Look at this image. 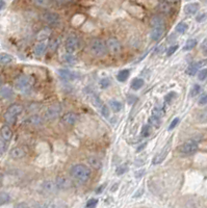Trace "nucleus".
I'll return each instance as SVG.
<instances>
[{"label":"nucleus","instance_id":"nucleus-1","mask_svg":"<svg viewBox=\"0 0 207 208\" xmlns=\"http://www.w3.org/2000/svg\"><path fill=\"white\" fill-rule=\"evenodd\" d=\"M71 176L78 182H87L91 176V171L84 165H75L71 169Z\"/></svg>","mask_w":207,"mask_h":208},{"label":"nucleus","instance_id":"nucleus-2","mask_svg":"<svg viewBox=\"0 0 207 208\" xmlns=\"http://www.w3.org/2000/svg\"><path fill=\"white\" fill-rule=\"evenodd\" d=\"M90 51L94 56H103L107 51L105 42L100 39H94L90 43Z\"/></svg>","mask_w":207,"mask_h":208},{"label":"nucleus","instance_id":"nucleus-3","mask_svg":"<svg viewBox=\"0 0 207 208\" xmlns=\"http://www.w3.org/2000/svg\"><path fill=\"white\" fill-rule=\"evenodd\" d=\"M15 89L21 93L27 92L28 90H30L31 85H32V80L30 77L25 76V75H21V76L17 77L14 81Z\"/></svg>","mask_w":207,"mask_h":208},{"label":"nucleus","instance_id":"nucleus-4","mask_svg":"<svg viewBox=\"0 0 207 208\" xmlns=\"http://www.w3.org/2000/svg\"><path fill=\"white\" fill-rule=\"evenodd\" d=\"M65 47H66V51L67 53H75L77 51V49L79 48V40L77 39V36H70L67 38L66 40V44H65Z\"/></svg>","mask_w":207,"mask_h":208},{"label":"nucleus","instance_id":"nucleus-5","mask_svg":"<svg viewBox=\"0 0 207 208\" xmlns=\"http://www.w3.org/2000/svg\"><path fill=\"white\" fill-rule=\"evenodd\" d=\"M60 112H62V107H60V105L54 104V105H51V106L47 107V109L44 111V117H45V119H47V120H54L59 117Z\"/></svg>","mask_w":207,"mask_h":208},{"label":"nucleus","instance_id":"nucleus-6","mask_svg":"<svg viewBox=\"0 0 207 208\" xmlns=\"http://www.w3.org/2000/svg\"><path fill=\"white\" fill-rule=\"evenodd\" d=\"M106 48L111 54H119L122 50L121 43L119 42L118 39L116 38H109L106 41Z\"/></svg>","mask_w":207,"mask_h":208},{"label":"nucleus","instance_id":"nucleus-7","mask_svg":"<svg viewBox=\"0 0 207 208\" xmlns=\"http://www.w3.org/2000/svg\"><path fill=\"white\" fill-rule=\"evenodd\" d=\"M179 152L186 154V155H191V154H194L198 150V144L194 141H188L186 143H184L183 145H181L178 148Z\"/></svg>","mask_w":207,"mask_h":208},{"label":"nucleus","instance_id":"nucleus-8","mask_svg":"<svg viewBox=\"0 0 207 208\" xmlns=\"http://www.w3.org/2000/svg\"><path fill=\"white\" fill-rule=\"evenodd\" d=\"M42 19L45 23L49 24V25H57L60 20L59 16L53 12H45L42 15Z\"/></svg>","mask_w":207,"mask_h":208},{"label":"nucleus","instance_id":"nucleus-9","mask_svg":"<svg viewBox=\"0 0 207 208\" xmlns=\"http://www.w3.org/2000/svg\"><path fill=\"white\" fill-rule=\"evenodd\" d=\"M55 182H56L58 189L60 190L68 189V188L72 186V180L69 177H67V176H58L55 179Z\"/></svg>","mask_w":207,"mask_h":208},{"label":"nucleus","instance_id":"nucleus-10","mask_svg":"<svg viewBox=\"0 0 207 208\" xmlns=\"http://www.w3.org/2000/svg\"><path fill=\"white\" fill-rule=\"evenodd\" d=\"M206 65H207V60H202L197 63H192V65L186 69V74L191 75V76H194V75L197 73V71L200 69V68L205 67Z\"/></svg>","mask_w":207,"mask_h":208},{"label":"nucleus","instance_id":"nucleus-11","mask_svg":"<svg viewBox=\"0 0 207 208\" xmlns=\"http://www.w3.org/2000/svg\"><path fill=\"white\" fill-rule=\"evenodd\" d=\"M42 189L44 193H46V194H54L55 192H57L58 187H57L55 181L47 180L42 184Z\"/></svg>","mask_w":207,"mask_h":208},{"label":"nucleus","instance_id":"nucleus-12","mask_svg":"<svg viewBox=\"0 0 207 208\" xmlns=\"http://www.w3.org/2000/svg\"><path fill=\"white\" fill-rule=\"evenodd\" d=\"M169 151H170V144H168V145L165 146V148L154 157V159H153V161H152L153 165H159V163H161L165 158L167 157Z\"/></svg>","mask_w":207,"mask_h":208},{"label":"nucleus","instance_id":"nucleus-13","mask_svg":"<svg viewBox=\"0 0 207 208\" xmlns=\"http://www.w3.org/2000/svg\"><path fill=\"white\" fill-rule=\"evenodd\" d=\"M77 119H78V117H77V114H74V112H67V114H65L64 116L62 117L63 123L66 125H69V126L74 125L76 123Z\"/></svg>","mask_w":207,"mask_h":208},{"label":"nucleus","instance_id":"nucleus-14","mask_svg":"<svg viewBox=\"0 0 207 208\" xmlns=\"http://www.w3.org/2000/svg\"><path fill=\"white\" fill-rule=\"evenodd\" d=\"M26 155V151L22 147H15L9 151V156L14 159H20Z\"/></svg>","mask_w":207,"mask_h":208},{"label":"nucleus","instance_id":"nucleus-15","mask_svg":"<svg viewBox=\"0 0 207 208\" xmlns=\"http://www.w3.org/2000/svg\"><path fill=\"white\" fill-rule=\"evenodd\" d=\"M25 123L29 125V126H41L44 123V120L40 116H38V114H32V116L28 117L26 119Z\"/></svg>","mask_w":207,"mask_h":208},{"label":"nucleus","instance_id":"nucleus-16","mask_svg":"<svg viewBox=\"0 0 207 208\" xmlns=\"http://www.w3.org/2000/svg\"><path fill=\"white\" fill-rule=\"evenodd\" d=\"M164 33H165V27L164 26H159V27H153L150 36L153 41H158L162 38Z\"/></svg>","mask_w":207,"mask_h":208},{"label":"nucleus","instance_id":"nucleus-17","mask_svg":"<svg viewBox=\"0 0 207 208\" xmlns=\"http://www.w3.org/2000/svg\"><path fill=\"white\" fill-rule=\"evenodd\" d=\"M57 72L59 74V76L65 80H73L77 77V75L74 72H72V71L68 69H59Z\"/></svg>","mask_w":207,"mask_h":208},{"label":"nucleus","instance_id":"nucleus-18","mask_svg":"<svg viewBox=\"0 0 207 208\" xmlns=\"http://www.w3.org/2000/svg\"><path fill=\"white\" fill-rule=\"evenodd\" d=\"M0 134H1V138L3 139H5L6 142L11 141L12 138H13V131H12V129L9 128L8 126H6V125L1 127V129H0Z\"/></svg>","mask_w":207,"mask_h":208},{"label":"nucleus","instance_id":"nucleus-19","mask_svg":"<svg viewBox=\"0 0 207 208\" xmlns=\"http://www.w3.org/2000/svg\"><path fill=\"white\" fill-rule=\"evenodd\" d=\"M199 7H200V5H199V3H197V2L188 3L184 6V13H185L186 15H188V16H191V15H195L197 12L199 11Z\"/></svg>","mask_w":207,"mask_h":208},{"label":"nucleus","instance_id":"nucleus-20","mask_svg":"<svg viewBox=\"0 0 207 208\" xmlns=\"http://www.w3.org/2000/svg\"><path fill=\"white\" fill-rule=\"evenodd\" d=\"M150 25L152 27H159V26H165V19L161 16H152L150 19Z\"/></svg>","mask_w":207,"mask_h":208},{"label":"nucleus","instance_id":"nucleus-21","mask_svg":"<svg viewBox=\"0 0 207 208\" xmlns=\"http://www.w3.org/2000/svg\"><path fill=\"white\" fill-rule=\"evenodd\" d=\"M13 89H12L9 85L4 84L2 87H0V97L4 98V99H7V98H11L13 96Z\"/></svg>","mask_w":207,"mask_h":208},{"label":"nucleus","instance_id":"nucleus-22","mask_svg":"<svg viewBox=\"0 0 207 208\" xmlns=\"http://www.w3.org/2000/svg\"><path fill=\"white\" fill-rule=\"evenodd\" d=\"M46 48H47V44L46 42H39L38 44L35 46V49H33V52L36 56H42L46 51Z\"/></svg>","mask_w":207,"mask_h":208},{"label":"nucleus","instance_id":"nucleus-23","mask_svg":"<svg viewBox=\"0 0 207 208\" xmlns=\"http://www.w3.org/2000/svg\"><path fill=\"white\" fill-rule=\"evenodd\" d=\"M6 111L11 112V114H15V116L18 117L19 114H21L22 111H23V106H22V105H20V104H17V103L12 104L11 106L7 108Z\"/></svg>","mask_w":207,"mask_h":208},{"label":"nucleus","instance_id":"nucleus-24","mask_svg":"<svg viewBox=\"0 0 207 208\" xmlns=\"http://www.w3.org/2000/svg\"><path fill=\"white\" fill-rule=\"evenodd\" d=\"M87 161H89L90 165L92 168L96 169V170H99V169L102 168V161L99 159L98 157H95V156H91V157L87 158Z\"/></svg>","mask_w":207,"mask_h":208},{"label":"nucleus","instance_id":"nucleus-25","mask_svg":"<svg viewBox=\"0 0 207 208\" xmlns=\"http://www.w3.org/2000/svg\"><path fill=\"white\" fill-rule=\"evenodd\" d=\"M157 9H158V11L161 12V13H164V14H169L170 12L172 11L171 5H170V3H169V2H167V1H161V2H160V3L158 4Z\"/></svg>","mask_w":207,"mask_h":208},{"label":"nucleus","instance_id":"nucleus-26","mask_svg":"<svg viewBox=\"0 0 207 208\" xmlns=\"http://www.w3.org/2000/svg\"><path fill=\"white\" fill-rule=\"evenodd\" d=\"M144 84H145V81H144V79L142 78H135V79L132 80V82H131V89L133 90H138L140 89H142L144 87Z\"/></svg>","mask_w":207,"mask_h":208},{"label":"nucleus","instance_id":"nucleus-27","mask_svg":"<svg viewBox=\"0 0 207 208\" xmlns=\"http://www.w3.org/2000/svg\"><path fill=\"white\" fill-rule=\"evenodd\" d=\"M3 118H4L5 123L8 125H14L17 121V116H15V114H11V112H8V111H6L5 114H4Z\"/></svg>","mask_w":207,"mask_h":208},{"label":"nucleus","instance_id":"nucleus-28","mask_svg":"<svg viewBox=\"0 0 207 208\" xmlns=\"http://www.w3.org/2000/svg\"><path fill=\"white\" fill-rule=\"evenodd\" d=\"M14 60V57L7 53H0V63L1 65H7Z\"/></svg>","mask_w":207,"mask_h":208},{"label":"nucleus","instance_id":"nucleus-29","mask_svg":"<svg viewBox=\"0 0 207 208\" xmlns=\"http://www.w3.org/2000/svg\"><path fill=\"white\" fill-rule=\"evenodd\" d=\"M129 74H130V71L129 70H127V69L122 70L118 73V75H117V79H118L120 82H124V81L127 80Z\"/></svg>","mask_w":207,"mask_h":208},{"label":"nucleus","instance_id":"nucleus-30","mask_svg":"<svg viewBox=\"0 0 207 208\" xmlns=\"http://www.w3.org/2000/svg\"><path fill=\"white\" fill-rule=\"evenodd\" d=\"M109 106H110V108L113 109L114 112H119L122 109V103L119 101H116V100L109 101Z\"/></svg>","mask_w":207,"mask_h":208},{"label":"nucleus","instance_id":"nucleus-31","mask_svg":"<svg viewBox=\"0 0 207 208\" xmlns=\"http://www.w3.org/2000/svg\"><path fill=\"white\" fill-rule=\"evenodd\" d=\"M31 2L39 7H48L51 3L50 0H31Z\"/></svg>","mask_w":207,"mask_h":208},{"label":"nucleus","instance_id":"nucleus-32","mask_svg":"<svg viewBox=\"0 0 207 208\" xmlns=\"http://www.w3.org/2000/svg\"><path fill=\"white\" fill-rule=\"evenodd\" d=\"M149 124L151 125V126H154L155 128H159V126H160V118H158V117L152 114V116L149 118Z\"/></svg>","mask_w":207,"mask_h":208},{"label":"nucleus","instance_id":"nucleus-33","mask_svg":"<svg viewBox=\"0 0 207 208\" xmlns=\"http://www.w3.org/2000/svg\"><path fill=\"white\" fill-rule=\"evenodd\" d=\"M196 46H197V41L194 40V39H192V40H188L185 43V45H184V47H183V50L184 51L192 50V49H194Z\"/></svg>","mask_w":207,"mask_h":208},{"label":"nucleus","instance_id":"nucleus-34","mask_svg":"<svg viewBox=\"0 0 207 208\" xmlns=\"http://www.w3.org/2000/svg\"><path fill=\"white\" fill-rule=\"evenodd\" d=\"M187 29H188V26H187L186 23H183V22L179 23L178 25L176 26V31L179 33H185Z\"/></svg>","mask_w":207,"mask_h":208},{"label":"nucleus","instance_id":"nucleus-35","mask_svg":"<svg viewBox=\"0 0 207 208\" xmlns=\"http://www.w3.org/2000/svg\"><path fill=\"white\" fill-rule=\"evenodd\" d=\"M91 101L96 107H100V108H101V106L103 105L102 101L100 100V98H99L98 96H96V95H92V96H91Z\"/></svg>","mask_w":207,"mask_h":208},{"label":"nucleus","instance_id":"nucleus-36","mask_svg":"<svg viewBox=\"0 0 207 208\" xmlns=\"http://www.w3.org/2000/svg\"><path fill=\"white\" fill-rule=\"evenodd\" d=\"M9 200H11V197L7 193H0V205L9 202Z\"/></svg>","mask_w":207,"mask_h":208},{"label":"nucleus","instance_id":"nucleus-37","mask_svg":"<svg viewBox=\"0 0 207 208\" xmlns=\"http://www.w3.org/2000/svg\"><path fill=\"white\" fill-rule=\"evenodd\" d=\"M63 60H64V62L68 63H74L76 62V57H75L73 54H71V53H68V54L64 55L63 56Z\"/></svg>","mask_w":207,"mask_h":208},{"label":"nucleus","instance_id":"nucleus-38","mask_svg":"<svg viewBox=\"0 0 207 208\" xmlns=\"http://www.w3.org/2000/svg\"><path fill=\"white\" fill-rule=\"evenodd\" d=\"M201 92V87L199 84H195L193 87H192L191 90V94H189V96L191 97H196L197 95H199Z\"/></svg>","mask_w":207,"mask_h":208},{"label":"nucleus","instance_id":"nucleus-39","mask_svg":"<svg viewBox=\"0 0 207 208\" xmlns=\"http://www.w3.org/2000/svg\"><path fill=\"white\" fill-rule=\"evenodd\" d=\"M151 133V129H150V125H144L143 128H142V132H141V134H142L143 138H147V136H149Z\"/></svg>","mask_w":207,"mask_h":208},{"label":"nucleus","instance_id":"nucleus-40","mask_svg":"<svg viewBox=\"0 0 207 208\" xmlns=\"http://www.w3.org/2000/svg\"><path fill=\"white\" fill-rule=\"evenodd\" d=\"M152 114H154V116L158 117V118H161V117L165 116V111L162 108H159V107H154Z\"/></svg>","mask_w":207,"mask_h":208},{"label":"nucleus","instance_id":"nucleus-41","mask_svg":"<svg viewBox=\"0 0 207 208\" xmlns=\"http://www.w3.org/2000/svg\"><path fill=\"white\" fill-rule=\"evenodd\" d=\"M101 112H102V116H103L104 118H106V119L109 118L110 111H109V108L106 106V105H102L101 106Z\"/></svg>","mask_w":207,"mask_h":208},{"label":"nucleus","instance_id":"nucleus-42","mask_svg":"<svg viewBox=\"0 0 207 208\" xmlns=\"http://www.w3.org/2000/svg\"><path fill=\"white\" fill-rule=\"evenodd\" d=\"M127 170H128V168H127V165H120V166H118L117 168V170H116V174L117 175H123V174H125L126 172H127Z\"/></svg>","mask_w":207,"mask_h":208},{"label":"nucleus","instance_id":"nucleus-43","mask_svg":"<svg viewBox=\"0 0 207 208\" xmlns=\"http://www.w3.org/2000/svg\"><path fill=\"white\" fill-rule=\"evenodd\" d=\"M5 139H3L2 138H0V155L3 154L6 150V143Z\"/></svg>","mask_w":207,"mask_h":208},{"label":"nucleus","instance_id":"nucleus-44","mask_svg":"<svg viewBox=\"0 0 207 208\" xmlns=\"http://www.w3.org/2000/svg\"><path fill=\"white\" fill-rule=\"evenodd\" d=\"M206 78H207V69L201 70L198 74V79L201 80V81H203V80H205Z\"/></svg>","mask_w":207,"mask_h":208},{"label":"nucleus","instance_id":"nucleus-45","mask_svg":"<svg viewBox=\"0 0 207 208\" xmlns=\"http://www.w3.org/2000/svg\"><path fill=\"white\" fill-rule=\"evenodd\" d=\"M100 84H101L102 89H107V87L110 85V80H109L108 78H103V79L100 81Z\"/></svg>","mask_w":207,"mask_h":208},{"label":"nucleus","instance_id":"nucleus-46","mask_svg":"<svg viewBox=\"0 0 207 208\" xmlns=\"http://www.w3.org/2000/svg\"><path fill=\"white\" fill-rule=\"evenodd\" d=\"M175 97H176V93H175V92H171V93H169V94H168L167 96L165 97V102H167V103H170V102H171Z\"/></svg>","mask_w":207,"mask_h":208},{"label":"nucleus","instance_id":"nucleus-47","mask_svg":"<svg viewBox=\"0 0 207 208\" xmlns=\"http://www.w3.org/2000/svg\"><path fill=\"white\" fill-rule=\"evenodd\" d=\"M98 204V199H90L89 201H87V205L86 206L87 207H94V206H96V205Z\"/></svg>","mask_w":207,"mask_h":208},{"label":"nucleus","instance_id":"nucleus-48","mask_svg":"<svg viewBox=\"0 0 207 208\" xmlns=\"http://www.w3.org/2000/svg\"><path fill=\"white\" fill-rule=\"evenodd\" d=\"M177 49H178V45H174V46H172V47H170L167 51V55L171 56L173 53H175V51H176Z\"/></svg>","mask_w":207,"mask_h":208},{"label":"nucleus","instance_id":"nucleus-49","mask_svg":"<svg viewBox=\"0 0 207 208\" xmlns=\"http://www.w3.org/2000/svg\"><path fill=\"white\" fill-rule=\"evenodd\" d=\"M145 174H146V170H145V169H140L138 171H135L134 176H135V178H141V177H143Z\"/></svg>","mask_w":207,"mask_h":208},{"label":"nucleus","instance_id":"nucleus-50","mask_svg":"<svg viewBox=\"0 0 207 208\" xmlns=\"http://www.w3.org/2000/svg\"><path fill=\"white\" fill-rule=\"evenodd\" d=\"M179 123V118H175L173 121L171 122V124H170V126H169V130H172V129H174L175 127L178 125Z\"/></svg>","mask_w":207,"mask_h":208},{"label":"nucleus","instance_id":"nucleus-51","mask_svg":"<svg viewBox=\"0 0 207 208\" xmlns=\"http://www.w3.org/2000/svg\"><path fill=\"white\" fill-rule=\"evenodd\" d=\"M206 18H207V14L203 13V14L199 15V16H197L196 20H197V22H203V21L206 20Z\"/></svg>","mask_w":207,"mask_h":208},{"label":"nucleus","instance_id":"nucleus-52","mask_svg":"<svg viewBox=\"0 0 207 208\" xmlns=\"http://www.w3.org/2000/svg\"><path fill=\"white\" fill-rule=\"evenodd\" d=\"M199 105H205V104H207V94H205V95H203V96H202L200 99H199Z\"/></svg>","mask_w":207,"mask_h":208},{"label":"nucleus","instance_id":"nucleus-53","mask_svg":"<svg viewBox=\"0 0 207 208\" xmlns=\"http://www.w3.org/2000/svg\"><path fill=\"white\" fill-rule=\"evenodd\" d=\"M134 101H137V98H136V96H133V95H131L130 97H128V103L129 104H132Z\"/></svg>","mask_w":207,"mask_h":208},{"label":"nucleus","instance_id":"nucleus-54","mask_svg":"<svg viewBox=\"0 0 207 208\" xmlns=\"http://www.w3.org/2000/svg\"><path fill=\"white\" fill-rule=\"evenodd\" d=\"M54 1H56L57 3H59V4H68V3H70V2H72L73 0H54Z\"/></svg>","mask_w":207,"mask_h":208},{"label":"nucleus","instance_id":"nucleus-55","mask_svg":"<svg viewBox=\"0 0 207 208\" xmlns=\"http://www.w3.org/2000/svg\"><path fill=\"white\" fill-rule=\"evenodd\" d=\"M57 46V41H52V43L50 44V49L51 50H54V48H56Z\"/></svg>","mask_w":207,"mask_h":208},{"label":"nucleus","instance_id":"nucleus-56","mask_svg":"<svg viewBox=\"0 0 207 208\" xmlns=\"http://www.w3.org/2000/svg\"><path fill=\"white\" fill-rule=\"evenodd\" d=\"M146 146H147V143H144V144H142V145H141L140 147H138V148H137V150H136V151H137V152H141V151H142L143 149L145 148Z\"/></svg>","mask_w":207,"mask_h":208},{"label":"nucleus","instance_id":"nucleus-57","mask_svg":"<svg viewBox=\"0 0 207 208\" xmlns=\"http://www.w3.org/2000/svg\"><path fill=\"white\" fill-rule=\"evenodd\" d=\"M105 186H106V184H103V185H101V186H100V187H99V188H98V189H97V190H96V193H97V194H101L102 189H103V188H104V187H105Z\"/></svg>","mask_w":207,"mask_h":208},{"label":"nucleus","instance_id":"nucleus-58","mask_svg":"<svg viewBox=\"0 0 207 208\" xmlns=\"http://www.w3.org/2000/svg\"><path fill=\"white\" fill-rule=\"evenodd\" d=\"M4 5H5V2H4L3 0H0V11L3 9Z\"/></svg>","mask_w":207,"mask_h":208},{"label":"nucleus","instance_id":"nucleus-59","mask_svg":"<svg viewBox=\"0 0 207 208\" xmlns=\"http://www.w3.org/2000/svg\"><path fill=\"white\" fill-rule=\"evenodd\" d=\"M164 1H167V2H169V3H174V2H177L178 0H164Z\"/></svg>","mask_w":207,"mask_h":208},{"label":"nucleus","instance_id":"nucleus-60","mask_svg":"<svg viewBox=\"0 0 207 208\" xmlns=\"http://www.w3.org/2000/svg\"><path fill=\"white\" fill-rule=\"evenodd\" d=\"M2 181H3V174L0 173V184L2 183Z\"/></svg>","mask_w":207,"mask_h":208},{"label":"nucleus","instance_id":"nucleus-61","mask_svg":"<svg viewBox=\"0 0 207 208\" xmlns=\"http://www.w3.org/2000/svg\"><path fill=\"white\" fill-rule=\"evenodd\" d=\"M204 46H206V47H207V39L204 41Z\"/></svg>","mask_w":207,"mask_h":208},{"label":"nucleus","instance_id":"nucleus-62","mask_svg":"<svg viewBox=\"0 0 207 208\" xmlns=\"http://www.w3.org/2000/svg\"><path fill=\"white\" fill-rule=\"evenodd\" d=\"M0 84H1V80H0Z\"/></svg>","mask_w":207,"mask_h":208}]
</instances>
